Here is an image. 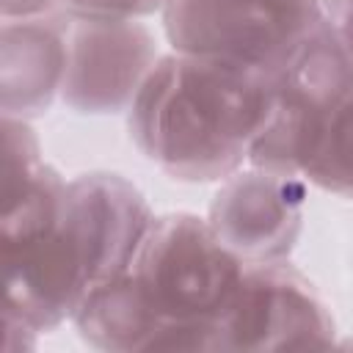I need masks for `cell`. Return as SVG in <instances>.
Masks as SVG:
<instances>
[{"instance_id":"6da1fadb","label":"cell","mask_w":353,"mask_h":353,"mask_svg":"<svg viewBox=\"0 0 353 353\" xmlns=\"http://www.w3.org/2000/svg\"><path fill=\"white\" fill-rule=\"evenodd\" d=\"M270 80L185 52H165L130 105L135 146L182 182H218L248 163Z\"/></svg>"},{"instance_id":"7a4b0ae2","label":"cell","mask_w":353,"mask_h":353,"mask_svg":"<svg viewBox=\"0 0 353 353\" xmlns=\"http://www.w3.org/2000/svg\"><path fill=\"white\" fill-rule=\"evenodd\" d=\"M245 262L207 218L171 212L154 218L130 273L163 320L157 350H212L215 323L240 284Z\"/></svg>"},{"instance_id":"3957f363","label":"cell","mask_w":353,"mask_h":353,"mask_svg":"<svg viewBox=\"0 0 353 353\" xmlns=\"http://www.w3.org/2000/svg\"><path fill=\"white\" fill-rule=\"evenodd\" d=\"M174 52L221 61L273 80L323 25L320 0H165Z\"/></svg>"},{"instance_id":"277c9868","label":"cell","mask_w":353,"mask_h":353,"mask_svg":"<svg viewBox=\"0 0 353 353\" xmlns=\"http://www.w3.org/2000/svg\"><path fill=\"white\" fill-rule=\"evenodd\" d=\"M350 91L353 55L325 17L295 58L270 80L268 116L251 143L248 163L303 176L325 124Z\"/></svg>"},{"instance_id":"5b68a950","label":"cell","mask_w":353,"mask_h":353,"mask_svg":"<svg viewBox=\"0 0 353 353\" xmlns=\"http://www.w3.org/2000/svg\"><path fill=\"white\" fill-rule=\"evenodd\" d=\"M334 345V317L287 259L245 262L215 323L212 350H306Z\"/></svg>"},{"instance_id":"8992f818","label":"cell","mask_w":353,"mask_h":353,"mask_svg":"<svg viewBox=\"0 0 353 353\" xmlns=\"http://www.w3.org/2000/svg\"><path fill=\"white\" fill-rule=\"evenodd\" d=\"M157 61V39L141 19L72 17L61 99L77 113L130 110Z\"/></svg>"},{"instance_id":"52a82bcc","label":"cell","mask_w":353,"mask_h":353,"mask_svg":"<svg viewBox=\"0 0 353 353\" xmlns=\"http://www.w3.org/2000/svg\"><path fill=\"white\" fill-rule=\"evenodd\" d=\"M152 223L149 201L119 174H80L66 185L63 229L80 256L88 292L130 270Z\"/></svg>"},{"instance_id":"ba28073f","label":"cell","mask_w":353,"mask_h":353,"mask_svg":"<svg viewBox=\"0 0 353 353\" xmlns=\"http://www.w3.org/2000/svg\"><path fill=\"white\" fill-rule=\"evenodd\" d=\"M306 179L251 165L223 179L210 204V226L243 262L287 259L303 229Z\"/></svg>"},{"instance_id":"9c48e42d","label":"cell","mask_w":353,"mask_h":353,"mask_svg":"<svg viewBox=\"0 0 353 353\" xmlns=\"http://www.w3.org/2000/svg\"><path fill=\"white\" fill-rule=\"evenodd\" d=\"M72 17L52 11L0 25V108L6 116H39L61 97Z\"/></svg>"},{"instance_id":"30bf717a","label":"cell","mask_w":353,"mask_h":353,"mask_svg":"<svg viewBox=\"0 0 353 353\" xmlns=\"http://www.w3.org/2000/svg\"><path fill=\"white\" fill-rule=\"evenodd\" d=\"M72 320L88 345L113 353L157 350L165 328L130 270L97 284Z\"/></svg>"},{"instance_id":"8fae6325","label":"cell","mask_w":353,"mask_h":353,"mask_svg":"<svg viewBox=\"0 0 353 353\" xmlns=\"http://www.w3.org/2000/svg\"><path fill=\"white\" fill-rule=\"evenodd\" d=\"M303 179L336 196L353 199V91L336 105L331 121L325 124V132L303 168Z\"/></svg>"},{"instance_id":"7c38bea8","label":"cell","mask_w":353,"mask_h":353,"mask_svg":"<svg viewBox=\"0 0 353 353\" xmlns=\"http://www.w3.org/2000/svg\"><path fill=\"white\" fill-rule=\"evenodd\" d=\"M39 138L28 119L3 113V207L14 204L41 168Z\"/></svg>"},{"instance_id":"4fadbf2b","label":"cell","mask_w":353,"mask_h":353,"mask_svg":"<svg viewBox=\"0 0 353 353\" xmlns=\"http://www.w3.org/2000/svg\"><path fill=\"white\" fill-rule=\"evenodd\" d=\"M163 6L165 0H61V8L74 19H141Z\"/></svg>"},{"instance_id":"5bb4252c","label":"cell","mask_w":353,"mask_h":353,"mask_svg":"<svg viewBox=\"0 0 353 353\" xmlns=\"http://www.w3.org/2000/svg\"><path fill=\"white\" fill-rule=\"evenodd\" d=\"M320 6L353 55V0H320Z\"/></svg>"},{"instance_id":"9a60e30c","label":"cell","mask_w":353,"mask_h":353,"mask_svg":"<svg viewBox=\"0 0 353 353\" xmlns=\"http://www.w3.org/2000/svg\"><path fill=\"white\" fill-rule=\"evenodd\" d=\"M61 6V0H0L3 19H30L52 14Z\"/></svg>"}]
</instances>
